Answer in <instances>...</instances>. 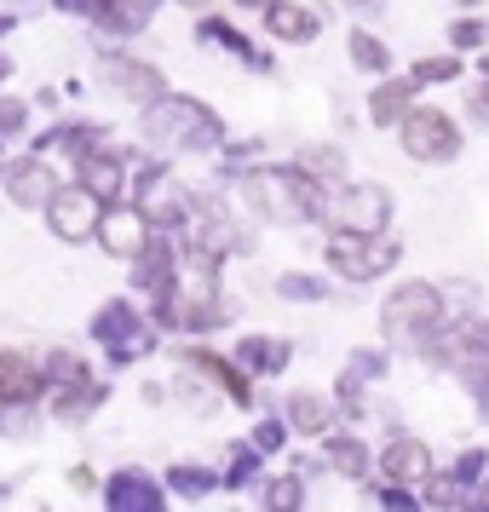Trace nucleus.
I'll return each instance as SVG.
<instances>
[{
  "label": "nucleus",
  "mask_w": 489,
  "mask_h": 512,
  "mask_svg": "<svg viewBox=\"0 0 489 512\" xmlns=\"http://www.w3.org/2000/svg\"><path fill=\"white\" fill-rule=\"evenodd\" d=\"M328 259H334L346 277H380V271L397 259V248L392 242H380V236H351L346 231L334 248H328Z\"/></svg>",
  "instance_id": "obj_1"
},
{
  "label": "nucleus",
  "mask_w": 489,
  "mask_h": 512,
  "mask_svg": "<svg viewBox=\"0 0 489 512\" xmlns=\"http://www.w3.org/2000/svg\"><path fill=\"white\" fill-rule=\"evenodd\" d=\"M403 150L420 156V162L455 156V127H449V116H438V110H415V116L403 121Z\"/></svg>",
  "instance_id": "obj_2"
},
{
  "label": "nucleus",
  "mask_w": 489,
  "mask_h": 512,
  "mask_svg": "<svg viewBox=\"0 0 489 512\" xmlns=\"http://www.w3.org/2000/svg\"><path fill=\"white\" fill-rule=\"evenodd\" d=\"M52 225H58L64 236H87L93 231V190L58 196V202H52Z\"/></svg>",
  "instance_id": "obj_3"
},
{
  "label": "nucleus",
  "mask_w": 489,
  "mask_h": 512,
  "mask_svg": "<svg viewBox=\"0 0 489 512\" xmlns=\"http://www.w3.org/2000/svg\"><path fill=\"white\" fill-rule=\"evenodd\" d=\"M432 311H438V300H432V288H403V294H397L392 300V311H386V323L392 328H409V323H420V317H432Z\"/></svg>",
  "instance_id": "obj_4"
},
{
  "label": "nucleus",
  "mask_w": 489,
  "mask_h": 512,
  "mask_svg": "<svg viewBox=\"0 0 489 512\" xmlns=\"http://www.w3.org/2000/svg\"><path fill=\"white\" fill-rule=\"evenodd\" d=\"M104 242H110L116 254H139L144 248V219L139 213H110V219H104Z\"/></svg>",
  "instance_id": "obj_5"
},
{
  "label": "nucleus",
  "mask_w": 489,
  "mask_h": 512,
  "mask_svg": "<svg viewBox=\"0 0 489 512\" xmlns=\"http://www.w3.org/2000/svg\"><path fill=\"white\" fill-rule=\"evenodd\" d=\"M12 196H18V202H58V190H52V173L47 167H18V173H12Z\"/></svg>",
  "instance_id": "obj_6"
},
{
  "label": "nucleus",
  "mask_w": 489,
  "mask_h": 512,
  "mask_svg": "<svg viewBox=\"0 0 489 512\" xmlns=\"http://www.w3.org/2000/svg\"><path fill=\"white\" fill-rule=\"evenodd\" d=\"M29 380H35V369H29L24 357H0V397H18V392H29Z\"/></svg>",
  "instance_id": "obj_7"
},
{
  "label": "nucleus",
  "mask_w": 489,
  "mask_h": 512,
  "mask_svg": "<svg viewBox=\"0 0 489 512\" xmlns=\"http://www.w3.org/2000/svg\"><path fill=\"white\" fill-rule=\"evenodd\" d=\"M351 202H357V208H351V225L374 231V225H380V213H386V196H380V190H357Z\"/></svg>",
  "instance_id": "obj_8"
},
{
  "label": "nucleus",
  "mask_w": 489,
  "mask_h": 512,
  "mask_svg": "<svg viewBox=\"0 0 489 512\" xmlns=\"http://www.w3.org/2000/svg\"><path fill=\"white\" fill-rule=\"evenodd\" d=\"M110 81H116V87H127V93H156V75L139 70V64H127V58H121V64H110Z\"/></svg>",
  "instance_id": "obj_9"
},
{
  "label": "nucleus",
  "mask_w": 489,
  "mask_h": 512,
  "mask_svg": "<svg viewBox=\"0 0 489 512\" xmlns=\"http://www.w3.org/2000/svg\"><path fill=\"white\" fill-rule=\"evenodd\" d=\"M277 29H282V35H311L317 24H311V12H294V6H277Z\"/></svg>",
  "instance_id": "obj_10"
},
{
  "label": "nucleus",
  "mask_w": 489,
  "mask_h": 512,
  "mask_svg": "<svg viewBox=\"0 0 489 512\" xmlns=\"http://www.w3.org/2000/svg\"><path fill=\"white\" fill-rule=\"evenodd\" d=\"M351 52H357V58H363V64H369V70H386V52L374 47L369 35H351Z\"/></svg>",
  "instance_id": "obj_11"
},
{
  "label": "nucleus",
  "mask_w": 489,
  "mask_h": 512,
  "mask_svg": "<svg viewBox=\"0 0 489 512\" xmlns=\"http://www.w3.org/2000/svg\"><path fill=\"white\" fill-rule=\"evenodd\" d=\"M472 110H478V121L489 116V93H478V104H472Z\"/></svg>",
  "instance_id": "obj_12"
},
{
  "label": "nucleus",
  "mask_w": 489,
  "mask_h": 512,
  "mask_svg": "<svg viewBox=\"0 0 489 512\" xmlns=\"http://www.w3.org/2000/svg\"><path fill=\"white\" fill-rule=\"evenodd\" d=\"M357 6H374V0H357Z\"/></svg>",
  "instance_id": "obj_13"
}]
</instances>
